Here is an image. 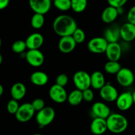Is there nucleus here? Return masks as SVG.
I'll return each mask as SVG.
<instances>
[{"label": "nucleus", "mask_w": 135, "mask_h": 135, "mask_svg": "<svg viewBox=\"0 0 135 135\" xmlns=\"http://www.w3.org/2000/svg\"><path fill=\"white\" fill-rule=\"evenodd\" d=\"M77 28L75 20L67 15H61L54 19L53 29L57 35L60 37L72 36Z\"/></svg>", "instance_id": "nucleus-1"}, {"label": "nucleus", "mask_w": 135, "mask_h": 135, "mask_svg": "<svg viewBox=\"0 0 135 135\" xmlns=\"http://www.w3.org/2000/svg\"><path fill=\"white\" fill-rule=\"evenodd\" d=\"M108 130L115 134L123 133L127 129V119L120 113H111L106 119Z\"/></svg>", "instance_id": "nucleus-2"}, {"label": "nucleus", "mask_w": 135, "mask_h": 135, "mask_svg": "<svg viewBox=\"0 0 135 135\" xmlns=\"http://www.w3.org/2000/svg\"><path fill=\"white\" fill-rule=\"evenodd\" d=\"M55 117V112L52 107L45 106L42 109L37 112L36 121L40 127L47 126L53 122Z\"/></svg>", "instance_id": "nucleus-3"}, {"label": "nucleus", "mask_w": 135, "mask_h": 135, "mask_svg": "<svg viewBox=\"0 0 135 135\" xmlns=\"http://www.w3.org/2000/svg\"><path fill=\"white\" fill-rule=\"evenodd\" d=\"M36 111L31 103H24L21 105L15 113V117L21 123H26L30 121L34 115Z\"/></svg>", "instance_id": "nucleus-4"}, {"label": "nucleus", "mask_w": 135, "mask_h": 135, "mask_svg": "<svg viewBox=\"0 0 135 135\" xmlns=\"http://www.w3.org/2000/svg\"><path fill=\"white\" fill-rule=\"evenodd\" d=\"M75 87L80 90L89 88L91 87L90 75L84 71H76L73 77Z\"/></svg>", "instance_id": "nucleus-5"}, {"label": "nucleus", "mask_w": 135, "mask_h": 135, "mask_svg": "<svg viewBox=\"0 0 135 135\" xmlns=\"http://www.w3.org/2000/svg\"><path fill=\"white\" fill-rule=\"evenodd\" d=\"M115 75L117 83L121 86H130L134 83V73L129 68L122 67Z\"/></svg>", "instance_id": "nucleus-6"}, {"label": "nucleus", "mask_w": 135, "mask_h": 135, "mask_svg": "<svg viewBox=\"0 0 135 135\" xmlns=\"http://www.w3.org/2000/svg\"><path fill=\"white\" fill-rule=\"evenodd\" d=\"M49 96L54 102L62 104L67 100L68 94L64 87L55 84L51 86L49 90Z\"/></svg>", "instance_id": "nucleus-7"}, {"label": "nucleus", "mask_w": 135, "mask_h": 135, "mask_svg": "<svg viewBox=\"0 0 135 135\" xmlns=\"http://www.w3.org/2000/svg\"><path fill=\"white\" fill-rule=\"evenodd\" d=\"M108 42L104 37H95L92 38L88 43V49L90 52L101 54L105 52Z\"/></svg>", "instance_id": "nucleus-8"}, {"label": "nucleus", "mask_w": 135, "mask_h": 135, "mask_svg": "<svg viewBox=\"0 0 135 135\" xmlns=\"http://www.w3.org/2000/svg\"><path fill=\"white\" fill-rule=\"evenodd\" d=\"M25 59L30 65L34 67L42 66L44 63V55L43 53L38 50H28L26 53Z\"/></svg>", "instance_id": "nucleus-9"}, {"label": "nucleus", "mask_w": 135, "mask_h": 135, "mask_svg": "<svg viewBox=\"0 0 135 135\" xmlns=\"http://www.w3.org/2000/svg\"><path fill=\"white\" fill-rule=\"evenodd\" d=\"M117 108L121 111H127L134 104L133 93L131 92H125L119 95L115 101Z\"/></svg>", "instance_id": "nucleus-10"}, {"label": "nucleus", "mask_w": 135, "mask_h": 135, "mask_svg": "<svg viewBox=\"0 0 135 135\" xmlns=\"http://www.w3.org/2000/svg\"><path fill=\"white\" fill-rule=\"evenodd\" d=\"M99 90L100 97L107 102H115L119 96L117 90L109 83H105V85Z\"/></svg>", "instance_id": "nucleus-11"}, {"label": "nucleus", "mask_w": 135, "mask_h": 135, "mask_svg": "<svg viewBox=\"0 0 135 135\" xmlns=\"http://www.w3.org/2000/svg\"><path fill=\"white\" fill-rule=\"evenodd\" d=\"M29 6L34 13L45 15L49 12L51 6V0H29Z\"/></svg>", "instance_id": "nucleus-12"}, {"label": "nucleus", "mask_w": 135, "mask_h": 135, "mask_svg": "<svg viewBox=\"0 0 135 135\" xmlns=\"http://www.w3.org/2000/svg\"><path fill=\"white\" fill-rule=\"evenodd\" d=\"M76 44L72 36H66L61 37L58 43V48L63 54H69L73 51Z\"/></svg>", "instance_id": "nucleus-13"}, {"label": "nucleus", "mask_w": 135, "mask_h": 135, "mask_svg": "<svg viewBox=\"0 0 135 135\" xmlns=\"http://www.w3.org/2000/svg\"><path fill=\"white\" fill-rule=\"evenodd\" d=\"M105 54L109 61H119L122 54L121 46L118 42L108 43Z\"/></svg>", "instance_id": "nucleus-14"}, {"label": "nucleus", "mask_w": 135, "mask_h": 135, "mask_svg": "<svg viewBox=\"0 0 135 135\" xmlns=\"http://www.w3.org/2000/svg\"><path fill=\"white\" fill-rule=\"evenodd\" d=\"M44 38L40 33L35 32L30 34L25 40L28 50H38L43 45Z\"/></svg>", "instance_id": "nucleus-15"}, {"label": "nucleus", "mask_w": 135, "mask_h": 135, "mask_svg": "<svg viewBox=\"0 0 135 135\" xmlns=\"http://www.w3.org/2000/svg\"><path fill=\"white\" fill-rule=\"evenodd\" d=\"M120 36L122 40L130 42L135 39V25L127 22L120 27Z\"/></svg>", "instance_id": "nucleus-16"}, {"label": "nucleus", "mask_w": 135, "mask_h": 135, "mask_svg": "<svg viewBox=\"0 0 135 135\" xmlns=\"http://www.w3.org/2000/svg\"><path fill=\"white\" fill-rule=\"evenodd\" d=\"M90 131L92 134L102 135L108 131V125L105 119L95 117L90 125Z\"/></svg>", "instance_id": "nucleus-17"}, {"label": "nucleus", "mask_w": 135, "mask_h": 135, "mask_svg": "<svg viewBox=\"0 0 135 135\" xmlns=\"http://www.w3.org/2000/svg\"><path fill=\"white\" fill-rule=\"evenodd\" d=\"M92 112L95 115V117H100L105 119L111 114L110 108L108 107V105L101 102H95L92 105Z\"/></svg>", "instance_id": "nucleus-18"}, {"label": "nucleus", "mask_w": 135, "mask_h": 135, "mask_svg": "<svg viewBox=\"0 0 135 135\" xmlns=\"http://www.w3.org/2000/svg\"><path fill=\"white\" fill-rule=\"evenodd\" d=\"M119 15L117 8L109 5L103 11L101 16L102 20L106 24L112 23L117 19Z\"/></svg>", "instance_id": "nucleus-19"}, {"label": "nucleus", "mask_w": 135, "mask_h": 135, "mask_svg": "<svg viewBox=\"0 0 135 135\" xmlns=\"http://www.w3.org/2000/svg\"><path fill=\"white\" fill-rule=\"evenodd\" d=\"M26 94V87L23 83H16L11 88V96L12 98L19 101L22 100Z\"/></svg>", "instance_id": "nucleus-20"}, {"label": "nucleus", "mask_w": 135, "mask_h": 135, "mask_svg": "<svg viewBox=\"0 0 135 135\" xmlns=\"http://www.w3.org/2000/svg\"><path fill=\"white\" fill-rule=\"evenodd\" d=\"M91 87L95 90H100L105 84L104 74L99 71H96L90 75Z\"/></svg>", "instance_id": "nucleus-21"}, {"label": "nucleus", "mask_w": 135, "mask_h": 135, "mask_svg": "<svg viewBox=\"0 0 135 135\" xmlns=\"http://www.w3.org/2000/svg\"><path fill=\"white\" fill-rule=\"evenodd\" d=\"M30 80L34 85L43 86L46 85L49 80L48 75L43 71H35L30 75Z\"/></svg>", "instance_id": "nucleus-22"}, {"label": "nucleus", "mask_w": 135, "mask_h": 135, "mask_svg": "<svg viewBox=\"0 0 135 135\" xmlns=\"http://www.w3.org/2000/svg\"><path fill=\"white\" fill-rule=\"evenodd\" d=\"M104 38L108 43L111 42H117L120 36V28L118 26H111L108 28L104 32Z\"/></svg>", "instance_id": "nucleus-23"}, {"label": "nucleus", "mask_w": 135, "mask_h": 135, "mask_svg": "<svg viewBox=\"0 0 135 135\" xmlns=\"http://www.w3.org/2000/svg\"><path fill=\"white\" fill-rule=\"evenodd\" d=\"M83 91L79 89H75L71 91L68 94L67 101L72 106H77L83 102Z\"/></svg>", "instance_id": "nucleus-24"}, {"label": "nucleus", "mask_w": 135, "mask_h": 135, "mask_svg": "<svg viewBox=\"0 0 135 135\" xmlns=\"http://www.w3.org/2000/svg\"><path fill=\"white\" fill-rule=\"evenodd\" d=\"M121 68V65L118 61H108L104 65L105 71L110 75H116Z\"/></svg>", "instance_id": "nucleus-25"}, {"label": "nucleus", "mask_w": 135, "mask_h": 135, "mask_svg": "<svg viewBox=\"0 0 135 135\" xmlns=\"http://www.w3.org/2000/svg\"><path fill=\"white\" fill-rule=\"evenodd\" d=\"M45 22L44 15L40 13H34L30 20L31 26L34 29H40L43 27Z\"/></svg>", "instance_id": "nucleus-26"}, {"label": "nucleus", "mask_w": 135, "mask_h": 135, "mask_svg": "<svg viewBox=\"0 0 135 135\" xmlns=\"http://www.w3.org/2000/svg\"><path fill=\"white\" fill-rule=\"evenodd\" d=\"M87 3V0H71V9L75 13H82L86 8Z\"/></svg>", "instance_id": "nucleus-27"}, {"label": "nucleus", "mask_w": 135, "mask_h": 135, "mask_svg": "<svg viewBox=\"0 0 135 135\" xmlns=\"http://www.w3.org/2000/svg\"><path fill=\"white\" fill-rule=\"evenodd\" d=\"M54 5L61 11H67L71 9V0H54Z\"/></svg>", "instance_id": "nucleus-28"}, {"label": "nucleus", "mask_w": 135, "mask_h": 135, "mask_svg": "<svg viewBox=\"0 0 135 135\" xmlns=\"http://www.w3.org/2000/svg\"><path fill=\"white\" fill-rule=\"evenodd\" d=\"M26 48V42L23 40L15 41L12 45V50L15 54H22Z\"/></svg>", "instance_id": "nucleus-29"}, {"label": "nucleus", "mask_w": 135, "mask_h": 135, "mask_svg": "<svg viewBox=\"0 0 135 135\" xmlns=\"http://www.w3.org/2000/svg\"><path fill=\"white\" fill-rule=\"evenodd\" d=\"M73 38L76 42V44H82L84 42L86 39V34L85 32L83 29L80 28H76V30L72 34Z\"/></svg>", "instance_id": "nucleus-30"}, {"label": "nucleus", "mask_w": 135, "mask_h": 135, "mask_svg": "<svg viewBox=\"0 0 135 135\" xmlns=\"http://www.w3.org/2000/svg\"><path fill=\"white\" fill-rule=\"evenodd\" d=\"M19 106L20 105L18 104V101L15 99H12V100H9L7 104V110L10 114L15 115Z\"/></svg>", "instance_id": "nucleus-31"}, {"label": "nucleus", "mask_w": 135, "mask_h": 135, "mask_svg": "<svg viewBox=\"0 0 135 135\" xmlns=\"http://www.w3.org/2000/svg\"><path fill=\"white\" fill-rule=\"evenodd\" d=\"M69 82V77L66 74L62 73L58 75L55 79V84L65 87Z\"/></svg>", "instance_id": "nucleus-32"}, {"label": "nucleus", "mask_w": 135, "mask_h": 135, "mask_svg": "<svg viewBox=\"0 0 135 135\" xmlns=\"http://www.w3.org/2000/svg\"><path fill=\"white\" fill-rule=\"evenodd\" d=\"M31 104L36 112H39L45 107V102L42 98L34 99Z\"/></svg>", "instance_id": "nucleus-33"}, {"label": "nucleus", "mask_w": 135, "mask_h": 135, "mask_svg": "<svg viewBox=\"0 0 135 135\" xmlns=\"http://www.w3.org/2000/svg\"><path fill=\"white\" fill-rule=\"evenodd\" d=\"M83 100L87 102H90L93 101L94 98V94L93 91L89 88L83 91Z\"/></svg>", "instance_id": "nucleus-34"}, {"label": "nucleus", "mask_w": 135, "mask_h": 135, "mask_svg": "<svg viewBox=\"0 0 135 135\" xmlns=\"http://www.w3.org/2000/svg\"><path fill=\"white\" fill-rule=\"evenodd\" d=\"M128 0H107L109 5L116 8L123 7L127 3Z\"/></svg>", "instance_id": "nucleus-35"}, {"label": "nucleus", "mask_w": 135, "mask_h": 135, "mask_svg": "<svg viewBox=\"0 0 135 135\" xmlns=\"http://www.w3.org/2000/svg\"><path fill=\"white\" fill-rule=\"evenodd\" d=\"M128 22L135 25V5L132 7L127 13Z\"/></svg>", "instance_id": "nucleus-36"}, {"label": "nucleus", "mask_w": 135, "mask_h": 135, "mask_svg": "<svg viewBox=\"0 0 135 135\" xmlns=\"http://www.w3.org/2000/svg\"><path fill=\"white\" fill-rule=\"evenodd\" d=\"M9 4V0H0V10L5 9Z\"/></svg>", "instance_id": "nucleus-37"}, {"label": "nucleus", "mask_w": 135, "mask_h": 135, "mask_svg": "<svg viewBox=\"0 0 135 135\" xmlns=\"http://www.w3.org/2000/svg\"><path fill=\"white\" fill-rule=\"evenodd\" d=\"M3 91H4L3 87V86L0 84V97H1V96L3 95Z\"/></svg>", "instance_id": "nucleus-38"}, {"label": "nucleus", "mask_w": 135, "mask_h": 135, "mask_svg": "<svg viewBox=\"0 0 135 135\" xmlns=\"http://www.w3.org/2000/svg\"><path fill=\"white\" fill-rule=\"evenodd\" d=\"M133 101H134V104H135V90L133 92Z\"/></svg>", "instance_id": "nucleus-39"}, {"label": "nucleus", "mask_w": 135, "mask_h": 135, "mask_svg": "<svg viewBox=\"0 0 135 135\" xmlns=\"http://www.w3.org/2000/svg\"><path fill=\"white\" fill-rule=\"evenodd\" d=\"M3 62V57H2V55H1V54H0V65Z\"/></svg>", "instance_id": "nucleus-40"}, {"label": "nucleus", "mask_w": 135, "mask_h": 135, "mask_svg": "<svg viewBox=\"0 0 135 135\" xmlns=\"http://www.w3.org/2000/svg\"><path fill=\"white\" fill-rule=\"evenodd\" d=\"M1 38H0V48H1Z\"/></svg>", "instance_id": "nucleus-41"}, {"label": "nucleus", "mask_w": 135, "mask_h": 135, "mask_svg": "<svg viewBox=\"0 0 135 135\" xmlns=\"http://www.w3.org/2000/svg\"><path fill=\"white\" fill-rule=\"evenodd\" d=\"M32 135H43V134H34Z\"/></svg>", "instance_id": "nucleus-42"}, {"label": "nucleus", "mask_w": 135, "mask_h": 135, "mask_svg": "<svg viewBox=\"0 0 135 135\" xmlns=\"http://www.w3.org/2000/svg\"><path fill=\"white\" fill-rule=\"evenodd\" d=\"M134 83H135V73H134Z\"/></svg>", "instance_id": "nucleus-43"}, {"label": "nucleus", "mask_w": 135, "mask_h": 135, "mask_svg": "<svg viewBox=\"0 0 135 135\" xmlns=\"http://www.w3.org/2000/svg\"><path fill=\"white\" fill-rule=\"evenodd\" d=\"M51 1H54V0H51Z\"/></svg>", "instance_id": "nucleus-44"}]
</instances>
